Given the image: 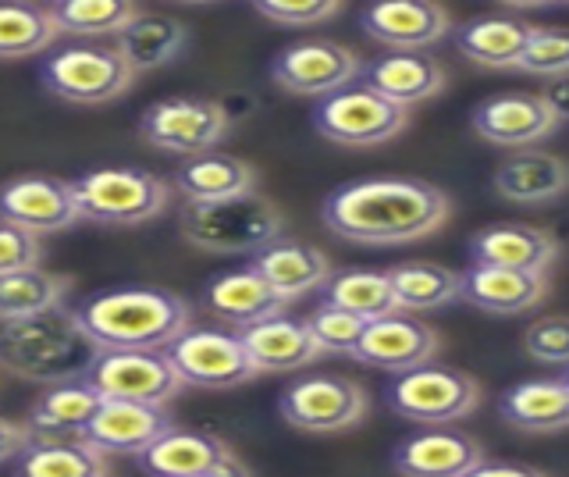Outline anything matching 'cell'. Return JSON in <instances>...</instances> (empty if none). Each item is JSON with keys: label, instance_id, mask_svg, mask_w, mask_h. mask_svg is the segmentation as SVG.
Returning a JSON list of instances; mask_svg holds the SVG:
<instances>
[{"label": "cell", "instance_id": "1", "mask_svg": "<svg viewBox=\"0 0 569 477\" xmlns=\"http://www.w3.org/2000/svg\"><path fill=\"white\" fill-rule=\"evenodd\" d=\"M452 218L449 192L420 179H360L320 207L331 236L356 246H406L441 232Z\"/></svg>", "mask_w": 569, "mask_h": 477}, {"label": "cell", "instance_id": "2", "mask_svg": "<svg viewBox=\"0 0 569 477\" xmlns=\"http://www.w3.org/2000/svg\"><path fill=\"white\" fill-rule=\"evenodd\" d=\"M71 314L97 349H168L192 325L182 296L150 286L93 292Z\"/></svg>", "mask_w": 569, "mask_h": 477}, {"label": "cell", "instance_id": "3", "mask_svg": "<svg viewBox=\"0 0 569 477\" xmlns=\"http://www.w3.org/2000/svg\"><path fill=\"white\" fill-rule=\"evenodd\" d=\"M97 352V342L68 307L0 321V370H8L11 378L36 385L71 381L86 375Z\"/></svg>", "mask_w": 569, "mask_h": 477}, {"label": "cell", "instance_id": "4", "mask_svg": "<svg viewBox=\"0 0 569 477\" xmlns=\"http://www.w3.org/2000/svg\"><path fill=\"white\" fill-rule=\"evenodd\" d=\"M281 210L257 192L218 203H186L178 218V232L189 246L218 257L260 254L267 242L281 239Z\"/></svg>", "mask_w": 569, "mask_h": 477}, {"label": "cell", "instance_id": "5", "mask_svg": "<svg viewBox=\"0 0 569 477\" xmlns=\"http://www.w3.org/2000/svg\"><path fill=\"white\" fill-rule=\"evenodd\" d=\"M79 221L132 228L160 218L171 203V182L142 168H97L82 179H71Z\"/></svg>", "mask_w": 569, "mask_h": 477}, {"label": "cell", "instance_id": "6", "mask_svg": "<svg viewBox=\"0 0 569 477\" xmlns=\"http://www.w3.org/2000/svg\"><path fill=\"white\" fill-rule=\"evenodd\" d=\"M139 76L114 40H76L53 47L40 64V82L64 103H111L132 90Z\"/></svg>", "mask_w": 569, "mask_h": 477}, {"label": "cell", "instance_id": "7", "mask_svg": "<svg viewBox=\"0 0 569 477\" xmlns=\"http://www.w3.org/2000/svg\"><path fill=\"white\" fill-rule=\"evenodd\" d=\"M388 406L406 420L445 428V424L462 420L477 410L480 381L467 370L423 364L396 375V381L388 385Z\"/></svg>", "mask_w": 569, "mask_h": 477}, {"label": "cell", "instance_id": "8", "mask_svg": "<svg viewBox=\"0 0 569 477\" xmlns=\"http://www.w3.org/2000/svg\"><path fill=\"white\" fill-rule=\"evenodd\" d=\"M231 129V118L210 97H168L139 115V139L160 153L196 157L218 150Z\"/></svg>", "mask_w": 569, "mask_h": 477}, {"label": "cell", "instance_id": "9", "mask_svg": "<svg viewBox=\"0 0 569 477\" xmlns=\"http://www.w3.org/2000/svg\"><path fill=\"white\" fill-rule=\"evenodd\" d=\"M409 126V111L399 103L385 100L381 93L356 86V90H338L331 97H320L313 111V129L328 143L349 147V150H370L385 147Z\"/></svg>", "mask_w": 569, "mask_h": 477}, {"label": "cell", "instance_id": "10", "mask_svg": "<svg viewBox=\"0 0 569 477\" xmlns=\"http://www.w3.org/2000/svg\"><path fill=\"white\" fill-rule=\"evenodd\" d=\"M82 378L97 388L100 399L147 406H168L186 388L164 349H100Z\"/></svg>", "mask_w": 569, "mask_h": 477}, {"label": "cell", "instance_id": "11", "mask_svg": "<svg viewBox=\"0 0 569 477\" xmlns=\"http://www.w3.org/2000/svg\"><path fill=\"white\" fill-rule=\"evenodd\" d=\"M281 420L307 435H342L367 420L370 399L360 381L352 378H302L292 381L278 399Z\"/></svg>", "mask_w": 569, "mask_h": 477}, {"label": "cell", "instance_id": "12", "mask_svg": "<svg viewBox=\"0 0 569 477\" xmlns=\"http://www.w3.org/2000/svg\"><path fill=\"white\" fill-rule=\"evenodd\" d=\"M182 385L196 388H239L257 378V367L249 364L239 331L221 328H186L164 349Z\"/></svg>", "mask_w": 569, "mask_h": 477}, {"label": "cell", "instance_id": "13", "mask_svg": "<svg viewBox=\"0 0 569 477\" xmlns=\"http://www.w3.org/2000/svg\"><path fill=\"white\" fill-rule=\"evenodd\" d=\"M360 76V54L331 40H302L271 61V79L292 97H331Z\"/></svg>", "mask_w": 569, "mask_h": 477}, {"label": "cell", "instance_id": "14", "mask_svg": "<svg viewBox=\"0 0 569 477\" xmlns=\"http://www.w3.org/2000/svg\"><path fill=\"white\" fill-rule=\"evenodd\" d=\"M562 126V111L545 93H498L473 111V132L491 147L530 150Z\"/></svg>", "mask_w": 569, "mask_h": 477}, {"label": "cell", "instance_id": "15", "mask_svg": "<svg viewBox=\"0 0 569 477\" xmlns=\"http://www.w3.org/2000/svg\"><path fill=\"white\" fill-rule=\"evenodd\" d=\"M438 346H441V335L431 325L396 310V314L378 317V321H367L360 342H356L349 357L367 367L402 375V370L431 364L438 357Z\"/></svg>", "mask_w": 569, "mask_h": 477}, {"label": "cell", "instance_id": "16", "mask_svg": "<svg viewBox=\"0 0 569 477\" xmlns=\"http://www.w3.org/2000/svg\"><path fill=\"white\" fill-rule=\"evenodd\" d=\"M0 221L32 236H53L79 225V210L71 200V186L47 175H22L0 186Z\"/></svg>", "mask_w": 569, "mask_h": 477}, {"label": "cell", "instance_id": "17", "mask_svg": "<svg viewBox=\"0 0 569 477\" xmlns=\"http://www.w3.org/2000/svg\"><path fill=\"white\" fill-rule=\"evenodd\" d=\"M168 428H174L168 406L103 399L100 410L93 414V420L86 424L82 441L86 446H93L107 459L111 456H139L153 438H160Z\"/></svg>", "mask_w": 569, "mask_h": 477}, {"label": "cell", "instance_id": "18", "mask_svg": "<svg viewBox=\"0 0 569 477\" xmlns=\"http://www.w3.org/2000/svg\"><path fill=\"white\" fill-rule=\"evenodd\" d=\"M360 26L391 50H423L449 37L452 19L438 0H373Z\"/></svg>", "mask_w": 569, "mask_h": 477}, {"label": "cell", "instance_id": "19", "mask_svg": "<svg viewBox=\"0 0 569 477\" xmlns=\"http://www.w3.org/2000/svg\"><path fill=\"white\" fill-rule=\"evenodd\" d=\"M548 296V278L538 271L491 268V264H470L459 275V299L473 310L495 317H520Z\"/></svg>", "mask_w": 569, "mask_h": 477}, {"label": "cell", "instance_id": "20", "mask_svg": "<svg viewBox=\"0 0 569 477\" xmlns=\"http://www.w3.org/2000/svg\"><path fill=\"white\" fill-rule=\"evenodd\" d=\"M239 339L249 364L257 375H292V370L310 367L320 357V346L310 335V325L299 317L274 314L260 325L239 328Z\"/></svg>", "mask_w": 569, "mask_h": 477}, {"label": "cell", "instance_id": "21", "mask_svg": "<svg viewBox=\"0 0 569 477\" xmlns=\"http://www.w3.org/2000/svg\"><path fill=\"white\" fill-rule=\"evenodd\" d=\"M480 459H485V449L467 431L431 428L402 438L391 453V467L399 477H462Z\"/></svg>", "mask_w": 569, "mask_h": 477}, {"label": "cell", "instance_id": "22", "mask_svg": "<svg viewBox=\"0 0 569 477\" xmlns=\"http://www.w3.org/2000/svg\"><path fill=\"white\" fill-rule=\"evenodd\" d=\"M100 392L86 378L53 381L43 385V392L36 396L22 428L29 431V441H64L82 438L86 424L100 410Z\"/></svg>", "mask_w": 569, "mask_h": 477}, {"label": "cell", "instance_id": "23", "mask_svg": "<svg viewBox=\"0 0 569 477\" xmlns=\"http://www.w3.org/2000/svg\"><path fill=\"white\" fill-rule=\"evenodd\" d=\"M363 86L373 93H381L385 100L399 103V108H413V103L431 100L445 90V68L435 58H423L417 50H391L385 58H373L360 64Z\"/></svg>", "mask_w": 569, "mask_h": 477}, {"label": "cell", "instance_id": "24", "mask_svg": "<svg viewBox=\"0 0 569 477\" xmlns=\"http://www.w3.org/2000/svg\"><path fill=\"white\" fill-rule=\"evenodd\" d=\"M249 268H253L284 304H296L299 296H310L325 286L331 275V257L310 242L274 239V242H267L260 254H253Z\"/></svg>", "mask_w": 569, "mask_h": 477}, {"label": "cell", "instance_id": "25", "mask_svg": "<svg viewBox=\"0 0 569 477\" xmlns=\"http://www.w3.org/2000/svg\"><path fill=\"white\" fill-rule=\"evenodd\" d=\"M559 257V242L545 228L506 221L488 225L470 239V260L491 264V268H516V271H538L545 275Z\"/></svg>", "mask_w": 569, "mask_h": 477}, {"label": "cell", "instance_id": "26", "mask_svg": "<svg viewBox=\"0 0 569 477\" xmlns=\"http://www.w3.org/2000/svg\"><path fill=\"white\" fill-rule=\"evenodd\" d=\"M491 186L506 203L541 207V203H556L566 197L569 168L559 153H541L530 147V150L506 157V161L495 168Z\"/></svg>", "mask_w": 569, "mask_h": 477}, {"label": "cell", "instance_id": "27", "mask_svg": "<svg viewBox=\"0 0 569 477\" xmlns=\"http://www.w3.org/2000/svg\"><path fill=\"white\" fill-rule=\"evenodd\" d=\"M171 186L182 192L186 203H218L257 192V171L242 157L207 150L196 157H182V165L171 175Z\"/></svg>", "mask_w": 569, "mask_h": 477}, {"label": "cell", "instance_id": "28", "mask_svg": "<svg viewBox=\"0 0 569 477\" xmlns=\"http://www.w3.org/2000/svg\"><path fill=\"white\" fill-rule=\"evenodd\" d=\"M203 307L218 317V321L239 331V328L260 325L267 317L281 314L284 299L267 286L253 268H239V271H224L207 281Z\"/></svg>", "mask_w": 569, "mask_h": 477}, {"label": "cell", "instance_id": "29", "mask_svg": "<svg viewBox=\"0 0 569 477\" xmlns=\"http://www.w3.org/2000/svg\"><path fill=\"white\" fill-rule=\"evenodd\" d=\"M136 459L150 477H196V474H207L218 464H224V459H231V449L218 435L168 428Z\"/></svg>", "mask_w": 569, "mask_h": 477}, {"label": "cell", "instance_id": "30", "mask_svg": "<svg viewBox=\"0 0 569 477\" xmlns=\"http://www.w3.org/2000/svg\"><path fill=\"white\" fill-rule=\"evenodd\" d=\"M502 420L527 435H559L569 424V385L566 378H533L520 381L498 399Z\"/></svg>", "mask_w": 569, "mask_h": 477}, {"label": "cell", "instance_id": "31", "mask_svg": "<svg viewBox=\"0 0 569 477\" xmlns=\"http://www.w3.org/2000/svg\"><path fill=\"white\" fill-rule=\"evenodd\" d=\"M118 50L129 61V68L136 76L153 72V68L171 64L189 43V29L171 19V14H147L139 11L136 19L124 26L114 37Z\"/></svg>", "mask_w": 569, "mask_h": 477}, {"label": "cell", "instance_id": "32", "mask_svg": "<svg viewBox=\"0 0 569 477\" xmlns=\"http://www.w3.org/2000/svg\"><path fill=\"white\" fill-rule=\"evenodd\" d=\"M530 26L520 19H509V14H488V19H470L467 26H459L452 32L456 50L467 61L491 68V72H509L516 68L523 40H527Z\"/></svg>", "mask_w": 569, "mask_h": 477}, {"label": "cell", "instance_id": "33", "mask_svg": "<svg viewBox=\"0 0 569 477\" xmlns=\"http://www.w3.org/2000/svg\"><path fill=\"white\" fill-rule=\"evenodd\" d=\"M385 278L391 299H396V310L427 314L459 299V275L452 268H441V264H423V260L396 264V268L385 271Z\"/></svg>", "mask_w": 569, "mask_h": 477}, {"label": "cell", "instance_id": "34", "mask_svg": "<svg viewBox=\"0 0 569 477\" xmlns=\"http://www.w3.org/2000/svg\"><path fill=\"white\" fill-rule=\"evenodd\" d=\"M139 11V0H50L47 4L61 37L76 40H114Z\"/></svg>", "mask_w": 569, "mask_h": 477}, {"label": "cell", "instance_id": "35", "mask_svg": "<svg viewBox=\"0 0 569 477\" xmlns=\"http://www.w3.org/2000/svg\"><path fill=\"white\" fill-rule=\"evenodd\" d=\"M14 477H107V456L82 438L29 441L14 459Z\"/></svg>", "mask_w": 569, "mask_h": 477}, {"label": "cell", "instance_id": "36", "mask_svg": "<svg viewBox=\"0 0 569 477\" xmlns=\"http://www.w3.org/2000/svg\"><path fill=\"white\" fill-rule=\"evenodd\" d=\"M68 289H71L68 275H53L40 268V264H36V268L0 275V321H18V317L64 307Z\"/></svg>", "mask_w": 569, "mask_h": 477}, {"label": "cell", "instance_id": "37", "mask_svg": "<svg viewBox=\"0 0 569 477\" xmlns=\"http://www.w3.org/2000/svg\"><path fill=\"white\" fill-rule=\"evenodd\" d=\"M58 37L61 32L47 14V8L18 4V0L0 4V61L43 54V50L58 43Z\"/></svg>", "mask_w": 569, "mask_h": 477}, {"label": "cell", "instance_id": "38", "mask_svg": "<svg viewBox=\"0 0 569 477\" xmlns=\"http://www.w3.org/2000/svg\"><path fill=\"white\" fill-rule=\"evenodd\" d=\"M320 292H325V304L363 317V321H378L385 314H396V299H391L385 271H331Z\"/></svg>", "mask_w": 569, "mask_h": 477}, {"label": "cell", "instance_id": "39", "mask_svg": "<svg viewBox=\"0 0 569 477\" xmlns=\"http://www.w3.org/2000/svg\"><path fill=\"white\" fill-rule=\"evenodd\" d=\"M516 68L530 76H545V79H562L569 68V37L566 29H551V26H530Z\"/></svg>", "mask_w": 569, "mask_h": 477}, {"label": "cell", "instance_id": "40", "mask_svg": "<svg viewBox=\"0 0 569 477\" xmlns=\"http://www.w3.org/2000/svg\"><path fill=\"white\" fill-rule=\"evenodd\" d=\"M307 325H310V335L317 339L320 352H338V357H349V352L356 349V342H360L363 328H367L363 317L346 314L331 304H320L307 317Z\"/></svg>", "mask_w": 569, "mask_h": 477}, {"label": "cell", "instance_id": "41", "mask_svg": "<svg viewBox=\"0 0 569 477\" xmlns=\"http://www.w3.org/2000/svg\"><path fill=\"white\" fill-rule=\"evenodd\" d=\"M253 8L278 26H317L342 11V0H253Z\"/></svg>", "mask_w": 569, "mask_h": 477}, {"label": "cell", "instance_id": "42", "mask_svg": "<svg viewBox=\"0 0 569 477\" xmlns=\"http://www.w3.org/2000/svg\"><path fill=\"white\" fill-rule=\"evenodd\" d=\"M523 349L530 352L538 364H551V367H566L569 360V331H566V317L551 314L533 321L523 335Z\"/></svg>", "mask_w": 569, "mask_h": 477}, {"label": "cell", "instance_id": "43", "mask_svg": "<svg viewBox=\"0 0 569 477\" xmlns=\"http://www.w3.org/2000/svg\"><path fill=\"white\" fill-rule=\"evenodd\" d=\"M40 260H43V242H40V236L22 232V228L0 221V275L22 271V268H36Z\"/></svg>", "mask_w": 569, "mask_h": 477}, {"label": "cell", "instance_id": "44", "mask_svg": "<svg viewBox=\"0 0 569 477\" xmlns=\"http://www.w3.org/2000/svg\"><path fill=\"white\" fill-rule=\"evenodd\" d=\"M29 446V431L22 424H14L8 417H0V467L11 464V459Z\"/></svg>", "mask_w": 569, "mask_h": 477}, {"label": "cell", "instance_id": "45", "mask_svg": "<svg viewBox=\"0 0 569 477\" xmlns=\"http://www.w3.org/2000/svg\"><path fill=\"white\" fill-rule=\"evenodd\" d=\"M462 477H545V474L527 464H485V459H480V464L470 467Z\"/></svg>", "mask_w": 569, "mask_h": 477}, {"label": "cell", "instance_id": "46", "mask_svg": "<svg viewBox=\"0 0 569 477\" xmlns=\"http://www.w3.org/2000/svg\"><path fill=\"white\" fill-rule=\"evenodd\" d=\"M196 477H249V470L239 464L236 456H231V459H224V464H218L213 470H207V474H196Z\"/></svg>", "mask_w": 569, "mask_h": 477}, {"label": "cell", "instance_id": "47", "mask_svg": "<svg viewBox=\"0 0 569 477\" xmlns=\"http://www.w3.org/2000/svg\"><path fill=\"white\" fill-rule=\"evenodd\" d=\"M498 4H506L512 11H538V8H548V4H562V0H498Z\"/></svg>", "mask_w": 569, "mask_h": 477}, {"label": "cell", "instance_id": "48", "mask_svg": "<svg viewBox=\"0 0 569 477\" xmlns=\"http://www.w3.org/2000/svg\"><path fill=\"white\" fill-rule=\"evenodd\" d=\"M178 4H218V0H178Z\"/></svg>", "mask_w": 569, "mask_h": 477}, {"label": "cell", "instance_id": "49", "mask_svg": "<svg viewBox=\"0 0 569 477\" xmlns=\"http://www.w3.org/2000/svg\"><path fill=\"white\" fill-rule=\"evenodd\" d=\"M18 4H43V0H18Z\"/></svg>", "mask_w": 569, "mask_h": 477}]
</instances>
